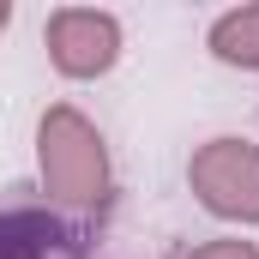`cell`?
<instances>
[{
	"label": "cell",
	"mask_w": 259,
	"mask_h": 259,
	"mask_svg": "<svg viewBox=\"0 0 259 259\" xmlns=\"http://www.w3.org/2000/svg\"><path fill=\"white\" fill-rule=\"evenodd\" d=\"M205 49H211V61H217V66L259 72V0L217 12V18H211V30H205Z\"/></svg>",
	"instance_id": "5b68a950"
},
{
	"label": "cell",
	"mask_w": 259,
	"mask_h": 259,
	"mask_svg": "<svg viewBox=\"0 0 259 259\" xmlns=\"http://www.w3.org/2000/svg\"><path fill=\"white\" fill-rule=\"evenodd\" d=\"M187 187L193 199L235 229H259V145L241 133H217L187 157Z\"/></svg>",
	"instance_id": "7a4b0ae2"
},
{
	"label": "cell",
	"mask_w": 259,
	"mask_h": 259,
	"mask_svg": "<svg viewBox=\"0 0 259 259\" xmlns=\"http://www.w3.org/2000/svg\"><path fill=\"white\" fill-rule=\"evenodd\" d=\"M42 49H49V66L61 78L91 84V78H109L121 66L127 30L109 6H55L42 24Z\"/></svg>",
	"instance_id": "3957f363"
},
{
	"label": "cell",
	"mask_w": 259,
	"mask_h": 259,
	"mask_svg": "<svg viewBox=\"0 0 259 259\" xmlns=\"http://www.w3.org/2000/svg\"><path fill=\"white\" fill-rule=\"evenodd\" d=\"M36 181L55 211H103L115 193V157L103 127L78 103H49L36 115Z\"/></svg>",
	"instance_id": "6da1fadb"
},
{
	"label": "cell",
	"mask_w": 259,
	"mask_h": 259,
	"mask_svg": "<svg viewBox=\"0 0 259 259\" xmlns=\"http://www.w3.org/2000/svg\"><path fill=\"white\" fill-rule=\"evenodd\" d=\"M0 259H91V247L49 199H0Z\"/></svg>",
	"instance_id": "277c9868"
},
{
	"label": "cell",
	"mask_w": 259,
	"mask_h": 259,
	"mask_svg": "<svg viewBox=\"0 0 259 259\" xmlns=\"http://www.w3.org/2000/svg\"><path fill=\"white\" fill-rule=\"evenodd\" d=\"M6 24H12V0H0V30H6Z\"/></svg>",
	"instance_id": "52a82bcc"
},
{
	"label": "cell",
	"mask_w": 259,
	"mask_h": 259,
	"mask_svg": "<svg viewBox=\"0 0 259 259\" xmlns=\"http://www.w3.org/2000/svg\"><path fill=\"white\" fill-rule=\"evenodd\" d=\"M181 259H259V241H241V235H217V241H199Z\"/></svg>",
	"instance_id": "8992f818"
}]
</instances>
